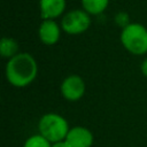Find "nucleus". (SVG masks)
<instances>
[{
	"label": "nucleus",
	"instance_id": "nucleus-1",
	"mask_svg": "<svg viewBox=\"0 0 147 147\" xmlns=\"http://www.w3.org/2000/svg\"><path fill=\"white\" fill-rule=\"evenodd\" d=\"M5 71L9 84L15 87H25L37 78L38 64L31 54L18 53L8 60Z\"/></svg>",
	"mask_w": 147,
	"mask_h": 147
},
{
	"label": "nucleus",
	"instance_id": "nucleus-2",
	"mask_svg": "<svg viewBox=\"0 0 147 147\" xmlns=\"http://www.w3.org/2000/svg\"><path fill=\"white\" fill-rule=\"evenodd\" d=\"M123 47L133 55H145L147 53V28L140 23H129L121 32Z\"/></svg>",
	"mask_w": 147,
	"mask_h": 147
},
{
	"label": "nucleus",
	"instance_id": "nucleus-3",
	"mask_svg": "<svg viewBox=\"0 0 147 147\" xmlns=\"http://www.w3.org/2000/svg\"><path fill=\"white\" fill-rule=\"evenodd\" d=\"M39 134L45 137L49 142L54 144L65 139L70 127L68 121L60 114L47 113L42 115L38 123Z\"/></svg>",
	"mask_w": 147,
	"mask_h": 147
},
{
	"label": "nucleus",
	"instance_id": "nucleus-4",
	"mask_svg": "<svg viewBox=\"0 0 147 147\" xmlns=\"http://www.w3.org/2000/svg\"><path fill=\"white\" fill-rule=\"evenodd\" d=\"M91 26V15L84 9H74L64 14L61 21L62 30L68 34H82Z\"/></svg>",
	"mask_w": 147,
	"mask_h": 147
},
{
	"label": "nucleus",
	"instance_id": "nucleus-5",
	"mask_svg": "<svg viewBox=\"0 0 147 147\" xmlns=\"http://www.w3.org/2000/svg\"><path fill=\"white\" fill-rule=\"evenodd\" d=\"M85 82L78 75H69L65 77L60 86L62 96L68 101H78L85 94Z\"/></svg>",
	"mask_w": 147,
	"mask_h": 147
},
{
	"label": "nucleus",
	"instance_id": "nucleus-6",
	"mask_svg": "<svg viewBox=\"0 0 147 147\" xmlns=\"http://www.w3.org/2000/svg\"><path fill=\"white\" fill-rule=\"evenodd\" d=\"M93 133L85 126H74L69 130L64 141L69 147H91L93 145Z\"/></svg>",
	"mask_w": 147,
	"mask_h": 147
},
{
	"label": "nucleus",
	"instance_id": "nucleus-7",
	"mask_svg": "<svg viewBox=\"0 0 147 147\" xmlns=\"http://www.w3.org/2000/svg\"><path fill=\"white\" fill-rule=\"evenodd\" d=\"M62 28L54 20H42L38 28V37L44 45H55L61 37Z\"/></svg>",
	"mask_w": 147,
	"mask_h": 147
},
{
	"label": "nucleus",
	"instance_id": "nucleus-8",
	"mask_svg": "<svg viewBox=\"0 0 147 147\" xmlns=\"http://www.w3.org/2000/svg\"><path fill=\"white\" fill-rule=\"evenodd\" d=\"M40 16L42 20H55L65 9V0H39Z\"/></svg>",
	"mask_w": 147,
	"mask_h": 147
},
{
	"label": "nucleus",
	"instance_id": "nucleus-9",
	"mask_svg": "<svg viewBox=\"0 0 147 147\" xmlns=\"http://www.w3.org/2000/svg\"><path fill=\"white\" fill-rule=\"evenodd\" d=\"M20 46L17 40H15L11 37H3L0 41V54L2 57L11 59L16 56L20 52Z\"/></svg>",
	"mask_w": 147,
	"mask_h": 147
},
{
	"label": "nucleus",
	"instance_id": "nucleus-10",
	"mask_svg": "<svg viewBox=\"0 0 147 147\" xmlns=\"http://www.w3.org/2000/svg\"><path fill=\"white\" fill-rule=\"evenodd\" d=\"M109 5V0H82L83 9L90 15H99L103 13Z\"/></svg>",
	"mask_w": 147,
	"mask_h": 147
},
{
	"label": "nucleus",
	"instance_id": "nucleus-11",
	"mask_svg": "<svg viewBox=\"0 0 147 147\" xmlns=\"http://www.w3.org/2000/svg\"><path fill=\"white\" fill-rule=\"evenodd\" d=\"M23 147H52V142H49L45 137L38 133L29 137L25 140Z\"/></svg>",
	"mask_w": 147,
	"mask_h": 147
},
{
	"label": "nucleus",
	"instance_id": "nucleus-12",
	"mask_svg": "<svg viewBox=\"0 0 147 147\" xmlns=\"http://www.w3.org/2000/svg\"><path fill=\"white\" fill-rule=\"evenodd\" d=\"M140 69H141L142 75H144L145 77H147V57L142 61V63H141V65H140Z\"/></svg>",
	"mask_w": 147,
	"mask_h": 147
},
{
	"label": "nucleus",
	"instance_id": "nucleus-13",
	"mask_svg": "<svg viewBox=\"0 0 147 147\" xmlns=\"http://www.w3.org/2000/svg\"><path fill=\"white\" fill-rule=\"evenodd\" d=\"M52 147H69V146L64 140H62V141H57V142L52 144Z\"/></svg>",
	"mask_w": 147,
	"mask_h": 147
}]
</instances>
